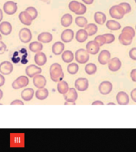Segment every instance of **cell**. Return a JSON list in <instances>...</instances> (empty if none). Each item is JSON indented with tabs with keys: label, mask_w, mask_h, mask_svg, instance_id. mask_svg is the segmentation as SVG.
<instances>
[{
	"label": "cell",
	"mask_w": 136,
	"mask_h": 152,
	"mask_svg": "<svg viewBox=\"0 0 136 152\" xmlns=\"http://www.w3.org/2000/svg\"><path fill=\"white\" fill-rule=\"evenodd\" d=\"M50 75L51 80L55 83H58L61 81L62 78H64V72L61 66L57 63L52 64L50 67Z\"/></svg>",
	"instance_id": "obj_1"
},
{
	"label": "cell",
	"mask_w": 136,
	"mask_h": 152,
	"mask_svg": "<svg viewBox=\"0 0 136 152\" xmlns=\"http://www.w3.org/2000/svg\"><path fill=\"white\" fill-rule=\"evenodd\" d=\"M69 8L72 12H73L77 15H82L85 14L87 11V7L83 3L77 2V1H71L69 4Z\"/></svg>",
	"instance_id": "obj_2"
},
{
	"label": "cell",
	"mask_w": 136,
	"mask_h": 152,
	"mask_svg": "<svg viewBox=\"0 0 136 152\" xmlns=\"http://www.w3.org/2000/svg\"><path fill=\"white\" fill-rule=\"evenodd\" d=\"M89 53L87 52V50L81 48L78 49L75 53V58L76 62L81 64H84L89 60Z\"/></svg>",
	"instance_id": "obj_3"
},
{
	"label": "cell",
	"mask_w": 136,
	"mask_h": 152,
	"mask_svg": "<svg viewBox=\"0 0 136 152\" xmlns=\"http://www.w3.org/2000/svg\"><path fill=\"white\" fill-rule=\"evenodd\" d=\"M110 16L112 17V18L115 19H122L125 15L123 9L122 8L120 5H115L111 7V9L109 10Z\"/></svg>",
	"instance_id": "obj_4"
},
{
	"label": "cell",
	"mask_w": 136,
	"mask_h": 152,
	"mask_svg": "<svg viewBox=\"0 0 136 152\" xmlns=\"http://www.w3.org/2000/svg\"><path fill=\"white\" fill-rule=\"evenodd\" d=\"M29 84V78L25 75H21L16 78L12 83V87L14 90H18L21 88L26 87Z\"/></svg>",
	"instance_id": "obj_5"
},
{
	"label": "cell",
	"mask_w": 136,
	"mask_h": 152,
	"mask_svg": "<svg viewBox=\"0 0 136 152\" xmlns=\"http://www.w3.org/2000/svg\"><path fill=\"white\" fill-rule=\"evenodd\" d=\"M10 146L11 147H23L24 146V134H11L10 135Z\"/></svg>",
	"instance_id": "obj_6"
},
{
	"label": "cell",
	"mask_w": 136,
	"mask_h": 152,
	"mask_svg": "<svg viewBox=\"0 0 136 152\" xmlns=\"http://www.w3.org/2000/svg\"><path fill=\"white\" fill-rule=\"evenodd\" d=\"M19 39L22 43H29L32 40V33L30 28H22L19 31Z\"/></svg>",
	"instance_id": "obj_7"
},
{
	"label": "cell",
	"mask_w": 136,
	"mask_h": 152,
	"mask_svg": "<svg viewBox=\"0 0 136 152\" xmlns=\"http://www.w3.org/2000/svg\"><path fill=\"white\" fill-rule=\"evenodd\" d=\"M18 6L13 1H7L3 5V11L8 15H13L17 12Z\"/></svg>",
	"instance_id": "obj_8"
},
{
	"label": "cell",
	"mask_w": 136,
	"mask_h": 152,
	"mask_svg": "<svg viewBox=\"0 0 136 152\" xmlns=\"http://www.w3.org/2000/svg\"><path fill=\"white\" fill-rule=\"evenodd\" d=\"M112 83H110L109 81H103L99 86V91L101 94L107 95L112 92Z\"/></svg>",
	"instance_id": "obj_9"
},
{
	"label": "cell",
	"mask_w": 136,
	"mask_h": 152,
	"mask_svg": "<svg viewBox=\"0 0 136 152\" xmlns=\"http://www.w3.org/2000/svg\"><path fill=\"white\" fill-rule=\"evenodd\" d=\"M75 87L79 91H85L88 88V80L85 78H77L75 81Z\"/></svg>",
	"instance_id": "obj_10"
},
{
	"label": "cell",
	"mask_w": 136,
	"mask_h": 152,
	"mask_svg": "<svg viewBox=\"0 0 136 152\" xmlns=\"http://www.w3.org/2000/svg\"><path fill=\"white\" fill-rule=\"evenodd\" d=\"M41 71H42L41 68L39 67V66H36V65H29L26 68V75L30 78H33L37 75L41 73Z\"/></svg>",
	"instance_id": "obj_11"
},
{
	"label": "cell",
	"mask_w": 136,
	"mask_h": 152,
	"mask_svg": "<svg viewBox=\"0 0 136 152\" xmlns=\"http://www.w3.org/2000/svg\"><path fill=\"white\" fill-rule=\"evenodd\" d=\"M33 83L34 86L38 89H41L44 88L46 85V78L41 75H37L33 78Z\"/></svg>",
	"instance_id": "obj_12"
},
{
	"label": "cell",
	"mask_w": 136,
	"mask_h": 152,
	"mask_svg": "<svg viewBox=\"0 0 136 152\" xmlns=\"http://www.w3.org/2000/svg\"><path fill=\"white\" fill-rule=\"evenodd\" d=\"M78 97V94L75 88H69L68 92L64 94V98L66 102H75Z\"/></svg>",
	"instance_id": "obj_13"
},
{
	"label": "cell",
	"mask_w": 136,
	"mask_h": 152,
	"mask_svg": "<svg viewBox=\"0 0 136 152\" xmlns=\"http://www.w3.org/2000/svg\"><path fill=\"white\" fill-rule=\"evenodd\" d=\"M13 64L9 61H3L0 64V73L2 75H10L13 71Z\"/></svg>",
	"instance_id": "obj_14"
},
{
	"label": "cell",
	"mask_w": 136,
	"mask_h": 152,
	"mask_svg": "<svg viewBox=\"0 0 136 152\" xmlns=\"http://www.w3.org/2000/svg\"><path fill=\"white\" fill-rule=\"evenodd\" d=\"M108 68L110 71H119L120 67L122 66V63L120 61V59L117 57L112 58V59H110L108 62Z\"/></svg>",
	"instance_id": "obj_15"
},
{
	"label": "cell",
	"mask_w": 136,
	"mask_h": 152,
	"mask_svg": "<svg viewBox=\"0 0 136 152\" xmlns=\"http://www.w3.org/2000/svg\"><path fill=\"white\" fill-rule=\"evenodd\" d=\"M111 59V53L107 50H103L102 52H100L98 57V62L102 65L108 64V62Z\"/></svg>",
	"instance_id": "obj_16"
},
{
	"label": "cell",
	"mask_w": 136,
	"mask_h": 152,
	"mask_svg": "<svg viewBox=\"0 0 136 152\" xmlns=\"http://www.w3.org/2000/svg\"><path fill=\"white\" fill-rule=\"evenodd\" d=\"M86 50L89 54L95 55L100 51V46L95 40H93V41L92 40V41H89L86 45Z\"/></svg>",
	"instance_id": "obj_17"
},
{
	"label": "cell",
	"mask_w": 136,
	"mask_h": 152,
	"mask_svg": "<svg viewBox=\"0 0 136 152\" xmlns=\"http://www.w3.org/2000/svg\"><path fill=\"white\" fill-rule=\"evenodd\" d=\"M18 18L20 20L21 23L25 25V26H30L33 21V19L31 18V16L25 10V11H21L19 14Z\"/></svg>",
	"instance_id": "obj_18"
},
{
	"label": "cell",
	"mask_w": 136,
	"mask_h": 152,
	"mask_svg": "<svg viewBox=\"0 0 136 152\" xmlns=\"http://www.w3.org/2000/svg\"><path fill=\"white\" fill-rule=\"evenodd\" d=\"M12 32L11 24L8 21H2L0 23V33L2 35L8 36Z\"/></svg>",
	"instance_id": "obj_19"
},
{
	"label": "cell",
	"mask_w": 136,
	"mask_h": 152,
	"mask_svg": "<svg viewBox=\"0 0 136 152\" xmlns=\"http://www.w3.org/2000/svg\"><path fill=\"white\" fill-rule=\"evenodd\" d=\"M74 37V33L72 29H65L62 32L61 35V39L64 43H69L71 42Z\"/></svg>",
	"instance_id": "obj_20"
},
{
	"label": "cell",
	"mask_w": 136,
	"mask_h": 152,
	"mask_svg": "<svg viewBox=\"0 0 136 152\" xmlns=\"http://www.w3.org/2000/svg\"><path fill=\"white\" fill-rule=\"evenodd\" d=\"M116 101L118 104L121 105H126L129 103V96L126 92L120 91L116 95Z\"/></svg>",
	"instance_id": "obj_21"
},
{
	"label": "cell",
	"mask_w": 136,
	"mask_h": 152,
	"mask_svg": "<svg viewBox=\"0 0 136 152\" xmlns=\"http://www.w3.org/2000/svg\"><path fill=\"white\" fill-rule=\"evenodd\" d=\"M34 61H35V64L38 66H43L47 62V57H46L44 52H37L35 56H34Z\"/></svg>",
	"instance_id": "obj_22"
},
{
	"label": "cell",
	"mask_w": 136,
	"mask_h": 152,
	"mask_svg": "<svg viewBox=\"0 0 136 152\" xmlns=\"http://www.w3.org/2000/svg\"><path fill=\"white\" fill-rule=\"evenodd\" d=\"M33 96H34V90L32 88H26L21 93V98L26 102H29V101L32 100Z\"/></svg>",
	"instance_id": "obj_23"
},
{
	"label": "cell",
	"mask_w": 136,
	"mask_h": 152,
	"mask_svg": "<svg viewBox=\"0 0 136 152\" xmlns=\"http://www.w3.org/2000/svg\"><path fill=\"white\" fill-rule=\"evenodd\" d=\"M38 40L41 43L47 44V43L51 42L52 40V35L50 33H48V32H43V33H41L38 35Z\"/></svg>",
	"instance_id": "obj_24"
},
{
	"label": "cell",
	"mask_w": 136,
	"mask_h": 152,
	"mask_svg": "<svg viewBox=\"0 0 136 152\" xmlns=\"http://www.w3.org/2000/svg\"><path fill=\"white\" fill-rule=\"evenodd\" d=\"M64 45L63 42L61 41H57V42L54 43L52 47V52L54 55H61L62 54V52H64Z\"/></svg>",
	"instance_id": "obj_25"
},
{
	"label": "cell",
	"mask_w": 136,
	"mask_h": 152,
	"mask_svg": "<svg viewBox=\"0 0 136 152\" xmlns=\"http://www.w3.org/2000/svg\"><path fill=\"white\" fill-rule=\"evenodd\" d=\"M119 40L123 45L127 46V45H130L131 44L132 40H133V37L127 35L126 33H121L119 37Z\"/></svg>",
	"instance_id": "obj_26"
},
{
	"label": "cell",
	"mask_w": 136,
	"mask_h": 152,
	"mask_svg": "<svg viewBox=\"0 0 136 152\" xmlns=\"http://www.w3.org/2000/svg\"><path fill=\"white\" fill-rule=\"evenodd\" d=\"M29 49L32 52H35V53L41 52V50L43 49L42 43H41L40 41H33L29 45Z\"/></svg>",
	"instance_id": "obj_27"
},
{
	"label": "cell",
	"mask_w": 136,
	"mask_h": 152,
	"mask_svg": "<svg viewBox=\"0 0 136 152\" xmlns=\"http://www.w3.org/2000/svg\"><path fill=\"white\" fill-rule=\"evenodd\" d=\"M69 84L65 82V81H60L57 83V91L61 94L64 95L66 94L69 90Z\"/></svg>",
	"instance_id": "obj_28"
},
{
	"label": "cell",
	"mask_w": 136,
	"mask_h": 152,
	"mask_svg": "<svg viewBox=\"0 0 136 152\" xmlns=\"http://www.w3.org/2000/svg\"><path fill=\"white\" fill-rule=\"evenodd\" d=\"M35 96L37 97V99L42 100L46 99L49 96V91H48L47 89H45V87L41 88V89H38L35 93Z\"/></svg>",
	"instance_id": "obj_29"
},
{
	"label": "cell",
	"mask_w": 136,
	"mask_h": 152,
	"mask_svg": "<svg viewBox=\"0 0 136 152\" xmlns=\"http://www.w3.org/2000/svg\"><path fill=\"white\" fill-rule=\"evenodd\" d=\"M72 23V16L70 14H65L61 17V24L64 27H69Z\"/></svg>",
	"instance_id": "obj_30"
},
{
	"label": "cell",
	"mask_w": 136,
	"mask_h": 152,
	"mask_svg": "<svg viewBox=\"0 0 136 152\" xmlns=\"http://www.w3.org/2000/svg\"><path fill=\"white\" fill-rule=\"evenodd\" d=\"M94 20L99 25H103L107 20V17L103 12L98 11L94 14Z\"/></svg>",
	"instance_id": "obj_31"
},
{
	"label": "cell",
	"mask_w": 136,
	"mask_h": 152,
	"mask_svg": "<svg viewBox=\"0 0 136 152\" xmlns=\"http://www.w3.org/2000/svg\"><path fill=\"white\" fill-rule=\"evenodd\" d=\"M88 33L84 29H80L76 32V40L80 43L84 42L88 39Z\"/></svg>",
	"instance_id": "obj_32"
},
{
	"label": "cell",
	"mask_w": 136,
	"mask_h": 152,
	"mask_svg": "<svg viewBox=\"0 0 136 152\" xmlns=\"http://www.w3.org/2000/svg\"><path fill=\"white\" fill-rule=\"evenodd\" d=\"M61 59L64 63H68V64H69V63H71V62L74 59L73 53H72L71 51H69V50L64 51V52H62Z\"/></svg>",
	"instance_id": "obj_33"
},
{
	"label": "cell",
	"mask_w": 136,
	"mask_h": 152,
	"mask_svg": "<svg viewBox=\"0 0 136 152\" xmlns=\"http://www.w3.org/2000/svg\"><path fill=\"white\" fill-rule=\"evenodd\" d=\"M84 30L88 33V36H93L97 33L98 28L95 24L90 23L87 24V26H84Z\"/></svg>",
	"instance_id": "obj_34"
},
{
	"label": "cell",
	"mask_w": 136,
	"mask_h": 152,
	"mask_svg": "<svg viewBox=\"0 0 136 152\" xmlns=\"http://www.w3.org/2000/svg\"><path fill=\"white\" fill-rule=\"evenodd\" d=\"M106 26H107V28H109L110 30L115 31L119 30V28H121V25L118 22V21H115L114 20H109L106 22Z\"/></svg>",
	"instance_id": "obj_35"
},
{
	"label": "cell",
	"mask_w": 136,
	"mask_h": 152,
	"mask_svg": "<svg viewBox=\"0 0 136 152\" xmlns=\"http://www.w3.org/2000/svg\"><path fill=\"white\" fill-rule=\"evenodd\" d=\"M84 70H85L86 73L91 75H94L96 72V71H97V66H96L95 64L91 63V64H88L86 65Z\"/></svg>",
	"instance_id": "obj_36"
},
{
	"label": "cell",
	"mask_w": 136,
	"mask_h": 152,
	"mask_svg": "<svg viewBox=\"0 0 136 152\" xmlns=\"http://www.w3.org/2000/svg\"><path fill=\"white\" fill-rule=\"evenodd\" d=\"M67 71H68V72L69 74H71V75H75L79 71L78 64H76V63H71V64H69L68 66H67Z\"/></svg>",
	"instance_id": "obj_37"
},
{
	"label": "cell",
	"mask_w": 136,
	"mask_h": 152,
	"mask_svg": "<svg viewBox=\"0 0 136 152\" xmlns=\"http://www.w3.org/2000/svg\"><path fill=\"white\" fill-rule=\"evenodd\" d=\"M75 22H76V26H79V27H84L88 24V20L84 17L79 16L77 18H76Z\"/></svg>",
	"instance_id": "obj_38"
},
{
	"label": "cell",
	"mask_w": 136,
	"mask_h": 152,
	"mask_svg": "<svg viewBox=\"0 0 136 152\" xmlns=\"http://www.w3.org/2000/svg\"><path fill=\"white\" fill-rule=\"evenodd\" d=\"M26 11L31 16L32 19L34 20V19L37 18V17H38V10H36L35 7H27L26 9Z\"/></svg>",
	"instance_id": "obj_39"
},
{
	"label": "cell",
	"mask_w": 136,
	"mask_h": 152,
	"mask_svg": "<svg viewBox=\"0 0 136 152\" xmlns=\"http://www.w3.org/2000/svg\"><path fill=\"white\" fill-rule=\"evenodd\" d=\"M122 33H126V34H127V35H129V36H131V37H132L133 38H134V37H135V29H134L132 27H131V26H126V27H125L124 28H123Z\"/></svg>",
	"instance_id": "obj_40"
},
{
	"label": "cell",
	"mask_w": 136,
	"mask_h": 152,
	"mask_svg": "<svg viewBox=\"0 0 136 152\" xmlns=\"http://www.w3.org/2000/svg\"><path fill=\"white\" fill-rule=\"evenodd\" d=\"M103 37H105V42H106V44H111V43L114 42L115 36L112 34V33L103 34Z\"/></svg>",
	"instance_id": "obj_41"
},
{
	"label": "cell",
	"mask_w": 136,
	"mask_h": 152,
	"mask_svg": "<svg viewBox=\"0 0 136 152\" xmlns=\"http://www.w3.org/2000/svg\"><path fill=\"white\" fill-rule=\"evenodd\" d=\"M95 41L97 43L99 46H103V45H104L106 44L105 42V37H103V35H99L97 36L95 38Z\"/></svg>",
	"instance_id": "obj_42"
},
{
	"label": "cell",
	"mask_w": 136,
	"mask_h": 152,
	"mask_svg": "<svg viewBox=\"0 0 136 152\" xmlns=\"http://www.w3.org/2000/svg\"><path fill=\"white\" fill-rule=\"evenodd\" d=\"M119 5H120L122 7V8L123 9L125 14H128V13H130V12L131 11V5L129 4V3H127V2H121Z\"/></svg>",
	"instance_id": "obj_43"
},
{
	"label": "cell",
	"mask_w": 136,
	"mask_h": 152,
	"mask_svg": "<svg viewBox=\"0 0 136 152\" xmlns=\"http://www.w3.org/2000/svg\"><path fill=\"white\" fill-rule=\"evenodd\" d=\"M129 56L131 57V59L136 60V48H133L129 52Z\"/></svg>",
	"instance_id": "obj_44"
},
{
	"label": "cell",
	"mask_w": 136,
	"mask_h": 152,
	"mask_svg": "<svg viewBox=\"0 0 136 152\" xmlns=\"http://www.w3.org/2000/svg\"><path fill=\"white\" fill-rule=\"evenodd\" d=\"M7 50V45L0 40V55H2Z\"/></svg>",
	"instance_id": "obj_45"
},
{
	"label": "cell",
	"mask_w": 136,
	"mask_h": 152,
	"mask_svg": "<svg viewBox=\"0 0 136 152\" xmlns=\"http://www.w3.org/2000/svg\"><path fill=\"white\" fill-rule=\"evenodd\" d=\"M15 104H17V105H23L24 103L21 102V100H14L10 103V105H15Z\"/></svg>",
	"instance_id": "obj_46"
},
{
	"label": "cell",
	"mask_w": 136,
	"mask_h": 152,
	"mask_svg": "<svg viewBox=\"0 0 136 152\" xmlns=\"http://www.w3.org/2000/svg\"><path fill=\"white\" fill-rule=\"evenodd\" d=\"M131 78L133 82H136V69H133L131 72Z\"/></svg>",
	"instance_id": "obj_47"
},
{
	"label": "cell",
	"mask_w": 136,
	"mask_h": 152,
	"mask_svg": "<svg viewBox=\"0 0 136 152\" xmlns=\"http://www.w3.org/2000/svg\"><path fill=\"white\" fill-rule=\"evenodd\" d=\"M131 97L134 102H136V89H134L131 92Z\"/></svg>",
	"instance_id": "obj_48"
},
{
	"label": "cell",
	"mask_w": 136,
	"mask_h": 152,
	"mask_svg": "<svg viewBox=\"0 0 136 152\" xmlns=\"http://www.w3.org/2000/svg\"><path fill=\"white\" fill-rule=\"evenodd\" d=\"M5 84V78L2 75V74H0V87Z\"/></svg>",
	"instance_id": "obj_49"
},
{
	"label": "cell",
	"mask_w": 136,
	"mask_h": 152,
	"mask_svg": "<svg viewBox=\"0 0 136 152\" xmlns=\"http://www.w3.org/2000/svg\"><path fill=\"white\" fill-rule=\"evenodd\" d=\"M82 1H83V2H84V3L87 5L92 4L93 2H94V0H82Z\"/></svg>",
	"instance_id": "obj_50"
},
{
	"label": "cell",
	"mask_w": 136,
	"mask_h": 152,
	"mask_svg": "<svg viewBox=\"0 0 136 152\" xmlns=\"http://www.w3.org/2000/svg\"><path fill=\"white\" fill-rule=\"evenodd\" d=\"M92 105H95V104H101V105H103V103L102 102H100V101H95V102H92Z\"/></svg>",
	"instance_id": "obj_51"
},
{
	"label": "cell",
	"mask_w": 136,
	"mask_h": 152,
	"mask_svg": "<svg viewBox=\"0 0 136 152\" xmlns=\"http://www.w3.org/2000/svg\"><path fill=\"white\" fill-rule=\"evenodd\" d=\"M2 18H3V12L1 9H0V21H2Z\"/></svg>",
	"instance_id": "obj_52"
},
{
	"label": "cell",
	"mask_w": 136,
	"mask_h": 152,
	"mask_svg": "<svg viewBox=\"0 0 136 152\" xmlns=\"http://www.w3.org/2000/svg\"><path fill=\"white\" fill-rule=\"evenodd\" d=\"M64 104H65V105H67V104H73V105H75V104H76V103H75V102H65V103H64Z\"/></svg>",
	"instance_id": "obj_53"
},
{
	"label": "cell",
	"mask_w": 136,
	"mask_h": 152,
	"mask_svg": "<svg viewBox=\"0 0 136 152\" xmlns=\"http://www.w3.org/2000/svg\"><path fill=\"white\" fill-rule=\"evenodd\" d=\"M2 97H3V92L2 90H0V100L2 99Z\"/></svg>",
	"instance_id": "obj_54"
},
{
	"label": "cell",
	"mask_w": 136,
	"mask_h": 152,
	"mask_svg": "<svg viewBox=\"0 0 136 152\" xmlns=\"http://www.w3.org/2000/svg\"><path fill=\"white\" fill-rule=\"evenodd\" d=\"M41 1H42V2H46V3H48V4H49V3H50V0H41Z\"/></svg>",
	"instance_id": "obj_55"
},
{
	"label": "cell",
	"mask_w": 136,
	"mask_h": 152,
	"mask_svg": "<svg viewBox=\"0 0 136 152\" xmlns=\"http://www.w3.org/2000/svg\"><path fill=\"white\" fill-rule=\"evenodd\" d=\"M2 34H1V33H0V40H2Z\"/></svg>",
	"instance_id": "obj_56"
},
{
	"label": "cell",
	"mask_w": 136,
	"mask_h": 152,
	"mask_svg": "<svg viewBox=\"0 0 136 152\" xmlns=\"http://www.w3.org/2000/svg\"><path fill=\"white\" fill-rule=\"evenodd\" d=\"M109 104V105H110V104H114V103H109V104Z\"/></svg>",
	"instance_id": "obj_57"
}]
</instances>
